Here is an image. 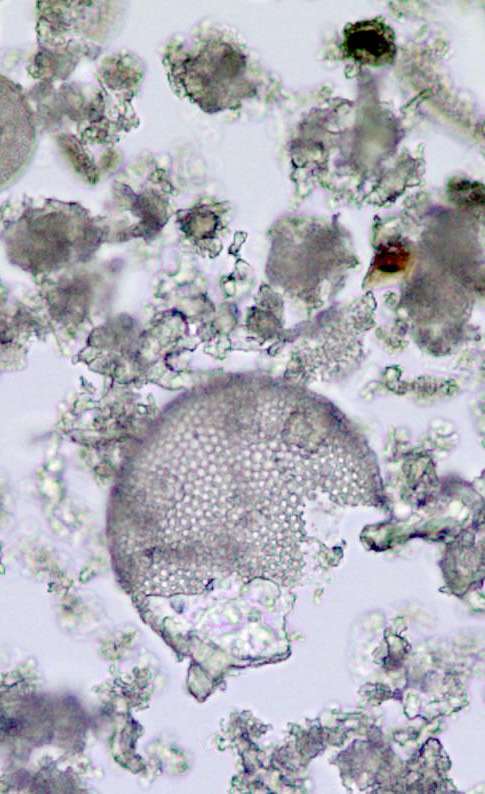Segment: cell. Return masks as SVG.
<instances>
[{
  "label": "cell",
  "mask_w": 485,
  "mask_h": 794,
  "mask_svg": "<svg viewBox=\"0 0 485 794\" xmlns=\"http://www.w3.org/2000/svg\"><path fill=\"white\" fill-rule=\"evenodd\" d=\"M37 134L32 108L22 89L0 74V189L29 166Z\"/></svg>",
  "instance_id": "7a4b0ae2"
},
{
  "label": "cell",
  "mask_w": 485,
  "mask_h": 794,
  "mask_svg": "<svg viewBox=\"0 0 485 794\" xmlns=\"http://www.w3.org/2000/svg\"><path fill=\"white\" fill-rule=\"evenodd\" d=\"M345 55L371 66L390 64L396 54L395 35L390 26L377 19L357 21L343 31Z\"/></svg>",
  "instance_id": "3957f363"
},
{
  "label": "cell",
  "mask_w": 485,
  "mask_h": 794,
  "mask_svg": "<svg viewBox=\"0 0 485 794\" xmlns=\"http://www.w3.org/2000/svg\"><path fill=\"white\" fill-rule=\"evenodd\" d=\"M408 260V250L399 242H391L379 248L374 264L382 272L394 273L403 270Z\"/></svg>",
  "instance_id": "277c9868"
},
{
  "label": "cell",
  "mask_w": 485,
  "mask_h": 794,
  "mask_svg": "<svg viewBox=\"0 0 485 794\" xmlns=\"http://www.w3.org/2000/svg\"><path fill=\"white\" fill-rule=\"evenodd\" d=\"M322 424L255 403L173 409L128 449L115 490L118 559L145 594L231 574L288 586L305 565V507L327 496Z\"/></svg>",
  "instance_id": "6da1fadb"
},
{
  "label": "cell",
  "mask_w": 485,
  "mask_h": 794,
  "mask_svg": "<svg viewBox=\"0 0 485 794\" xmlns=\"http://www.w3.org/2000/svg\"><path fill=\"white\" fill-rule=\"evenodd\" d=\"M448 195L459 205H480L484 202V187L479 182L456 178L448 185Z\"/></svg>",
  "instance_id": "5b68a950"
}]
</instances>
